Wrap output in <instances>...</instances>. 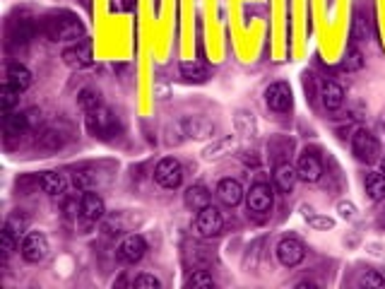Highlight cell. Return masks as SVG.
<instances>
[{
    "label": "cell",
    "instance_id": "cell-11",
    "mask_svg": "<svg viewBox=\"0 0 385 289\" xmlns=\"http://www.w3.org/2000/svg\"><path fill=\"white\" fill-rule=\"evenodd\" d=\"M63 61L65 65H70V68H85V65H89L92 63V43L89 39H80V41H75L73 46H68L63 51Z\"/></svg>",
    "mask_w": 385,
    "mask_h": 289
},
{
    "label": "cell",
    "instance_id": "cell-13",
    "mask_svg": "<svg viewBox=\"0 0 385 289\" xmlns=\"http://www.w3.org/2000/svg\"><path fill=\"white\" fill-rule=\"evenodd\" d=\"M82 217L87 222H99L106 217V205H104V198H101L99 193H94V190H85L82 198Z\"/></svg>",
    "mask_w": 385,
    "mask_h": 289
},
{
    "label": "cell",
    "instance_id": "cell-8",
    "mask_svg": "<svg viewBox=\"0 0 385 289\" xmlns=\"http://www.w3.org/2000/svg\"><path fill=\"white\" fill-rule=\"evenodd\" d=\"M265 104H268L273 111L286 113L294 106V94H291V87L286 83H273L265 90Z\"/></svg>",
    "mask_w": 385,
    "mask_h": 289
},
{
    "label": "cell",
    "instance_id": "cell-28",
    "mask_svg": "<svg viewBox=\"0 0 385 289\" xmlns=\"http://www.w3.org/2000/svg\"><path fill=\"white\" fill-rule=\"evenodd\" d=\"M20 244V239L15 237V232L8 225H3V232H0V251H3V260H8V255L13 253L15 246Z\"/></svg>",
    "mask_w": 385,
    "mask_h": 289
},
{
    "label": "cell",
    "instance_id": "cell-12",
    "mask_svg": "<svg viewBox=\"0 0 385 289\" xmlns=\"http://www.w3.org/2000/svg\"><path fill=\"white\" fill-rule=\"evenodd\" d=\"M296 171H299V178L306 183H316L321 181L323 176V164L321 160H318V155H313V152H303L299 157V164H296Z\"/></svg>",
    "mask_w": 385,
    "mask_h": 289
},
{
    "label": "cell",
    "instance_id": "cell-34",
    "mask_svg": "<svg viewBox=\"0 0 385 289\" xmlns=\"http://www.w3.org/2000/svg\"><path fill=\"white\" fill-rule=\"evenodd\" d=\"M381 171L385 174V157H383V160H381Z\"/></svg>",
    "mask_w": 385,
    "mask_h": 289
},
{
    "label": "cell",
    "instance_id": "cell-14",
    "mask_svg": "<svg viewBox=\"0 0 385 289\" xmlns=\"http://www.w3.org/2000/svg\"><path fill=\"white\" fill-rule=\"evenodd\" d=\"M5 83L13 85L17 92H27L34 83V78H31V70L27 68V65L22 63H10L8 68H5Z\"/></svg>",
    "mask_w": 385,
    "mask_h": 289
},
{
    "label": "cell",
    "instance_id": "cell-2",
    "mask_svg": "<svg viewBox=\"0 0 385 289\" xmlns=\"http://www.w3.org/2000/svg\"><path fill=\"white\" fill-rule=\"evenodd\" d=\"M20 253L27 263H41V260H46L48 253H51V244H48L46 234L43 232H27L24 239H22Z\"/></svg>",
    "mask_w": 385,
    "mask_h": 289
},
{
    "label": "cell",
    "instance_id": "cell-4",
    "mask_svg": "<svg viewBox=\"0 0 385 289\" xmlns=\"http://www.w3.org/2000/svg\"><path fill=\"white\" fill-rule=\"evenodd\" d=\"M145 253H147V241H145L140 234H128L116 248V258L126 265L140 263V260L145 258Z\"/></svg>",
    "mask_w": 385,
    "mask_h": 289
},
{
    "label": "cell",
    "instance_id": "cell-33",
    "mask_svg": "<svg viewBox=\"0 0 385 289\" xmlns=\"http://www.w3.org/2000/svg\"><path fill=\"white\" fill-rule=\"evenodd\" d=\"M133 287H152V289H159L161 287V280L154 275H138L133 280Z\"/></svg>",
    "mask_w": 385,
    "mask_h": 289
},
{
    "label": "cell",
    "instance_id": "cell-1",
    "mask_svg": "<svg viewBox=\"0 0 385 289\" xmlns=\"http://www.w3.org/2000/svg\"><path fill=\"white\" fill-rule=\"evenodd\" d=\"M43 31L51 41H80L85 39V24L80 22V17L75 13H68V10H61V13H53L51 17L43 24Z\"/></svg>",
    "mask_w": 385,
    "mask_h": 289
},
{
    "label": "cell",
    "instance_id": "cell-21",
    "mask_svg": "<svg viewBox=\"0 0 385 289\" xmlns=\"http://www.w3.org/2000/svg\"><path fill=\"white\" fill-rule=\"evenodd\" d=\"M181 78H186L188 83H208L210 70L198 61H183L181 63Z\"/></svg>",
    "mask_w": 385,
    "mask_h": 289
},
{
    "label": "cell",
    "instance_id": "cell-29",
    "mask_svg": "<svg viewBox=\"0 0 385 289\" xmlns=\"http://www.w3.org/2000/svg\"><path fill=\"white\" fill-rule=\"evenodd\" d=\"M351 36L354 41H366L368 39V20L366 15H361L359 10L354 13V24H351Z\"/></svg>",
    "mask_w": 385,
    "mask_h": 289
},
{
    "label": "cell",
    "instance_id": "cell-15",
    "mask_svg": "<svg viewBox=\"0 0 385 289\" xmlns=\"http://www.w3.org/2000/svg\"><path fill=\"white\" fill-rule=\"evenodd\" d=\"M39 186L51 198H61V195H65V188H68V178L61 171H43L39 176Z\"/></svg>",
    "mask_w": 385,
    "mask_h": 289
},
{
    "label": "cell",
    "instance_id": "cell-18",
    "mask_svg": "<svg viewBox=\"0 0 385 289\" xmlns=\"http://www.w3.org/2000/svg\"><path fill=\"white\" fill-rule=\"evenodd\" d=\"M31 121L27 113H20V111H3V128H5V135L10 138H20L24 135V130L29 128Z\"/></svg>",
    "mask_w": 385,
    "mask_h": 289
},
{
    "label": "cell",
    "instance_id": "cell-3",
    "mask_svg": "<svg viewBox=\"0 0 385 289\" xmlns=\"http://www.w3.org/2000/svg\"><path fill=\"white\" fill-rule=\"evenodd\" d=\"M154 181L157 186L173 190L183 183V167L176 157H164L159 164L154 167Z\"/></svg>",
    "mask_w": 385,
    "mask_h": 289
},
{
    "label": "cell",
    "instance_id": "cell-22",
    "mask_svg": "<svg viewBox=\"0 0 385 289\" xmlns=\"http://www.w3.org/2000/svg\"><path fill=\"white\" fill-rule=\"evenodd\" d=\"M366 193L368 198L373 200V203H378V200H385V174H368L366 176Z\"/></svg>",
    "mask_w": 385,
    "mask_h": 289
},
{
    "label": "cell",
    "instance_id": "cell-5",
    "mask_svg": "<svg viewBox=\"0 0 385 289\" xmlns=\"http://www.w3.org/2000/svg\"><path fill=\"white\" fill-rule=\"evenodd\" d=\"M351 152L359 162H376L378 160V140L371 130L359 128L351 135Z\"/></svg>",
    "mask_w": 385,
    "mask_h": 289
},
{
    "label": "cell",
    "instance_id": "cell-27",
    "mask_svg": "<svg viewBox=\"0 0 385 289\" xmlns=\"http://www.w3.org/2000/svg\"><path fill=\"white\" fill-rule=\"evenodd\" d=\"M20 94L22 92H17L13 85L5 83L3 90H0V104H3V111H13L15 106H20Z\"/></svg>",
    "mask_w": 385,
    "mask_h": 289
},
{
    "label": "cell",
    "instance_id": "cell-32",
    "mask_svg": "<svg viewBox=\"0 0 385 289\" xmlns=\"http://www.w3.org/2000/svg\"><path fill=\"white\" fill-rule=\"evenodd\" d=\"M361 285H364V287H383L385 285V277L378 275L376 270H366L364 275H361Z\"/></svg>",
    "mask_w": 385,
    "mask_h": 289
},
{
    "label": "cell",
    "instance_id": "cell-25",
    "mask_svg": "<svg viewBox=\"0 0 385 289\" xmlns=\"http://www.w3.org/2000/svg\"><path fill=\"white\" fill-rule=\"evenodd\" d=\"M303 217H306V222L311 225L313 229H323V232H328V229L335 227V220L328 215H316V212L311 210V207H303Z\"/></svg>",
    "mask_w": 385,
    "mask_h": 289
},
{
    "label": "cell",
    "instance_id": "cell-20",
    "mask_svg": "<svg viewBox=\"0 0 385 289\" xmlns=\"http://www.w3.org/2000/svg\"><path fill=\"white\" fill-rule=\"evenodd\" d=\"M210 200H212V195H210V190L205 186H191L183 193V203L193 212H200L203 207H208Z\"/></svg>",
    "mask_w": 385,
    "mask_h": 289
},
{
    "label": "cell",
    "instance_id": "cell-26",
    "mask_svg": "<svg viewBox=\"0 0 385 289\" xmlns=\"http://www.w3.org/2000/svg\"><path fill=\"white\" fill-rule=\"evenodd\" d=\"M39 145L43 150H58V147L65 145V135L56 128H48V130H43V135L39 138Z\"/></svg>",
    "mask_w": 385,
    "mask_h": 289
},
{
    "label": "cell",
    "instance_id": "cell-31",
    "mask_svg": "<svg viewBox=\"0 0 385 289\" xmlns=\"http://www.w3.org/2000/svg\"><path fill=\"white\" fill-rule=\"evenodd\" d=\"M337 212H340V217L347 222H354L356 217H359V212H356V205L354 203H349V200H340L337 203Z\"/></svg>",
    "mask_w": 385,
    "mask_h": 289
},
{
    "label": "cell",
    "instance_id": "cell-30",
    "mask_svg": "<svg viewBox=\"0 0 385 289\" xmlns=\"http://www.w3.org/2000/svg\"><path fill=\"white\" fill-rule=\"evenodd\" d=\"M186 287H215V280L212 275H208L205 270H198L186 280Z\"/></svg>",
    "mask_w": 385,
    "mask_h": 289
},
{
    "label": "cell",
    "instance_id": "cell-10",
    "mask_svg": "<svg viewBox=\"0 0 385 289\" xmlns=\"http://www.w3.org/2000/svg\"><path fill=\"white\" fill-rule=\"evenodd\" d=\"M246 203H248V210L265 215V212L273 210V203H275L273 188H270L268 183H256V186H251V190H248Z\"/></svg>",
    "mask_w": 385,
    "mask_h": 289
},
{
    "label": "cell",
    "instance_id": "cell-16",
    "mask_svg": "<svg viewBox=\"0 0 385 289\" xmlns=\"http://www.w3.org/2000/svg\"><path fill=\"white\" fill-rule=\"evenodd\" d=\"M321 101L328 111H337L344 104V90L333 80H323L321 83Z\"/></svg>",
    "mask_w": 385,
    "mask_h": 289
},
{
    "label": "cell",
    "instance_id": "cell-6",
    "mask_svg": "<svg viewBox=\"0 0 385 289\" xmlns=\"http://www.w3.org/2000/svg\"><path fill=\"white\" fill-rule=\"evenodd\" d=\"M275 253H277L279 265H284V268H296V265H299L301 260L306 258V246H303L299 239L284 237V239H282V241L277 244Z\"/></svg>",
    "mask_w": 385,
    "mask_h": 289
},
{
    "label": "cell",
    "instance_id": "cell-7",
    "mask_svg": "<svg viewBox=\"0 0 385 289\" xmlns=\"http://www.w3.org/2000/svg\"><path fill=\"white\" fill-rule=\"evenodd\" d=\"M221 227H224V217H221V212L217 210L212 203H210L208 207H203V210L198 212L195 229H198L200 237L212 239V237H217V234L221 232Z\"/></svg>",
    "mask_w": 385,
    "mask_h": 289
},
{
    "label": "cell",
    "instance_id": "cell-19",
    "mask_svg": "<svg viewBox=\"0 0 385 289\" xmlns=\"http://www.w3.org/2000/svg\"><path fill=\"white\" fill-rule=\"evenodd\" d=\"M296 181H299V171H296V167L291 164H277L275 167V186H277L282 193H291L296 186Z\"/></svg>",
    "mask_w": 385,
    "mask_h": 289
},
{
    "label": "cell",
    "instance_id": "cell-24",
    "mask_svg": "<svg viewBox=\"0 0 385 289\" xmlns=\"http://www.w3.org/2000/svg\"><path fill=\"white\" fill-rule=\"evenodd\" d=\"M364 53L359 51V48L354 46V43H351L349 48H347L344 51V58H342V68L344 70H351V73H354V70H361L364 68Z\"/></svg>",
    "mask_w": 385,
    "mask_h": 289
},
{
    "label": "cell",
    "instance_id": "cell-23",
    "mask_svg": "<svg viewBox=\"0 0 385 289\" xmlns=\"http://www.w3.org/2000/svg\"><path fill=\"white\" fill-rule=\"evenodd\" d=\"M78 106L82 108L85 113L94 111V108L104 106V101H101V94L96 90H92V87H85L82 92L78 94Z\"/></svg>",
    "mask_w": 385,
    "mask_h": 289
},
{
    "label": "cell",
    "instance_id": "cell-9",
    "mask_svg": "<svg viewBox=\"0 0 385 289\" xmlns=\"http://www.w3.org/2000/svg\"><path fill=\"white\" fill-rule=\"evenodd\" d=\"M87 128H89L92 135L108 138V135H113V130H116V116H113L106 106H99L87 113Z\"/></svg>",
    "mask_w": 385,
    "mask_h": 289
},
{
    "label": "cell",
    "instance_id": "cell-17",
    "mask_svg": "<svg viewBox=\"0 0 385 289\" xmlns=\"http://www.w3.org/2000/svg\"><path fill=\"white\" fill-rule=\"evenodd\" d=\"M217 198H219L224 205L236 207V205L243 200V188H241V183H238L236 178H221V181L217 183Z\"/></svg>",
    "mask_w": 385,
    "mask_h": 289
}]
</instances>
